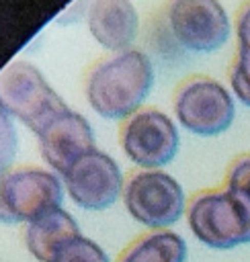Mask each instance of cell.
I'll return each mask as SVG.
<instances>
[{
  "label": "cell",
  "instance_id": "13",
  "mask_svg": "<svg viewBox=\"0 0 250 262\" xmlns=\"http://www.w3.org/2000/svg\"><path fill=\"white\" fill-rule=\"evenodd\" d=\"M186 242L170 231L158 229L135 237L117 258V262H184Z\"/></svg>",
  "mask_w": 250,
  "mask_h": 262
},
{
  "label": "cell",
  "instance_id": "11",
  "mask_svg": "<svg viewBox=\"0 0 250 262\" xmlns=\"http://www.w3.org/2000/svg\"><path fill=\"white\" fill-rule=\"evenodd\" d=\"M86 23L98 45L119 53L131 49L139 29V14L131 0H90Z\"/></svg>",
  "mask_w": 250,
  "mask_h": 262
},
{
  "label": "cell",
  "instance_id": "10",
  "mask_svg": "<svg viewBox=\"0 0 250 262\" xmlns=\"http://www.w3.org/2000/svg\"><path fill=\"white\" fill-rule=\"evenodd\" d=\"M39 149L49 168L66 174L68 168L84 154L94 149V133L90 123L76 111H64L39 135Z\"/></svg>",
  "mask_w": 250,
  "mask_h": 262
},
{
  "label": "cell",
  "instance_id": "7",
  "mask_svg": "<svg viewBox=\"0 0 250 262\" xmlns=\"http://www.w3.org/2000/svg\"><path fill=\"white\" fill-rule=\"evenodd\" d=\"M166 20L174 41L193 53L221 49L232 33L230 16L219 0H172Z\"/></svg>",
  "mask_w": 250,
  "mask_h": 262
},
{
  "label": "cell",
  "instance_id": "9",
  "mask_svg": "<svg viewBox=\"0 0 250 262\" xmlns=\"http://www.w3.org/2000/svg\"><path fill=\"white\" fill-rule=\"evenodd\" d=\"M61 178L68 196L86 211L109 209L123 196L125 188L119 164L96 147L76 160Z\"/></svg>",
  "mask_w": 250,
  "mask_h": 262
},
{
  "label": "cell",
  "instance_id": "2",
  "mask_svg": "<svg viewBox=\"0 0 250 262\" xmlns=\"http://www.w3.org/2000/svg\"><path fill=\"white\" fill-rule=\"evenodd\" d=\"M184 215L193 235L207 248L230 250L250 244V199L225 186L197 192Z\"/></svg>",
  "mask_w": 250,
  "mask_h": 262
},
{
  "label": "cell",
  "instance_id": "17",
  "mask_svg": "<svg viewBox=\"0 0 250 262\" xmlns=\"http://www.w3.org/2000/svg\"><path fill=\"white\" fill-rule=\"evenodd\" d=\"M223 186L250 199V154L240 156L230 164Z\"/></svg>",
  "mask_w": 250,
  "mask_h": 262
},
{
  "label": "cell",
  "instance_id": "5",
  "mask_svg": "<svg viewBox=\"0 0 250 262\" xmlns=\"http://www.w3.org/2000/svg\"><path fill=\"white\" fill-rule=\"evenodd\" d=\"M64 184L55 172L43 168H16L0 176V223H31L59 209Z\"/></svg>",
  "mask_w": 250,
  "mask_h": 262
},
{
  "label": "cell",
  "instance_id": "16",
  "mask_svg": "<svg viewBox=\"0 0 250 262\" xmlns=\"http://www.w3.org/2000/svg\"><path fill=\"white\" fill-rule=\"evenodd\" d=\"M16 145H18V139H16L10 115L0 102V176L8 172L16 154Z\"/></svg>",
  "mask_w": 250,
  "mask_h": 262
},
{
  "label": "cell",
  "instance_id": "18",
  "mask_svg": "<svg viewBox=\"0 0 250 262\" xmlns=\"http://www.w3.org/2000/svg\"><path fill=\"white\" fill-rule=\"evenodd\" d=\"M236 35H238V49L250 51V2L238 14Z\"/></svg>",
  "mask_w": 250,
  "mask_h": 262
},
{
  "label": "cell",
  "instance_id": "6",
  "mask_svg": "<svg viewBox=\"0 0 250 262\" xmlns=\"http://www.w3.org/2000/svg\"><path fill=\"white\" fill-rule=\"evenodd\" d=\"M176 121L193 135L213 137L230 129L236 117L234 96L213 78L184 82L174 98Z\"/></svg>",
  "mask_w": 250,
  "mask_h": 262
},
{
  "label": "cell",
  "instance_id": "1",
  "mask_svg": "<svg viewBox=\"0 0 250 262\" xmlns=\"http://www.w3.org/2000/svg\"><path fill=\"white\" fill-rule=\"evenodd\" d=\"M154 86L152 59L139 49H125L102 59L86 80V100L102 119L135 115Z\"/></svg>",
  "mask_w": 250,
  "mask_h": 262
},
{
  "label": "cell",
  "instance_id": "14",
  "mask_svg": "<svg viewBox=\"0 0 250 262\" xmlns=\"http://www.w3.org/2000/svg\"><path fill=\"white\" fill-rule=\"evenodd\" d=\"M51 262H111V258L96 242L80 233L61 246Z\"/></svg>",
  "mask_w": 250,
  "mask_h": 262
},
{
  "label": "cell",
  "instance_id": "3",
  "mask_svg": "<svg viewBox=\"0 0 250 262\" xmlns=\"http://www.w3.org/2000/svg\"><path fill=\"white\" fill-rule=\"evenodd\" d=\"M0 102L10 117H16L35 135L68 111V104L43 74L27 61H14L0 74Z\"/></svg>",
  "mask_w": 250,
  "mask_h": 262
},
{
  "label": "cell",
  "instance_id": "4",
  "mask_svg": "<svg viewBox=\"0 0 250 262\" xmlns=\"http://www.w3.org/2000/svg\"><path fill=\"white\" fill-rule=\"evenodd\" d=\"M123 203L127 213L143 227L168 229L186 213L180 182L162 170H139L125 180Z\"/></svg>",
  "mask_w": 250,
  "mask_h": 262
},
{
  "label": "cell",
  "instance_id": "8",
  "mask_svg": "<svg viewBox=\"0 0 250 262\" xmlns=\"http://www.w3.org/2000/svg\"><path fill=\"white\" fill-rule=\"evenodd\" d=\"M178 143L174 121L156 108L137 111L121 129V147L141 170H160L170 164L178 151Z\"/></svg>",
  "mask_w": 250,
  "mask_h": 262
},
{
  "label": "cell",
  "instance_id": "15",
  "mask_svg": "<svg viewBox=\"0 0 250 262\" xmlns=\"http://www.w3.org/2000/svg\"><path fill=\"white\" fill-rule=\"evenodd\" d=\"M230 86L234 96L250 108V51L238 49V55L230 74Z\"/></svg>",
  "mask_w": 250,
  "mask_h": 262
},
{
  "label": "cell",
  "instance_id": "12",
  "mask_svg": "<svg viewBox=\"0 0 250 262\" xmlns=\"http://www.w3.org/2000/svg\"><path fill=\"white\" fill-rule=\"evenodd\" d=\"M80 235L76 219L66 209H53L25 227V244L29 254L39 262H51L61 246Z\"/></svg>",
  "mask_w": 250,
  "mask_h": 262
}]
</instances>
